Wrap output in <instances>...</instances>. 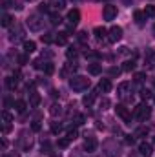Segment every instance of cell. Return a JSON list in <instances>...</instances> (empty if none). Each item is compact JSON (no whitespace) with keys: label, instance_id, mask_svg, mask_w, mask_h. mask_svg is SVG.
Segmentation results:
<instances>
[{"label":"cell","instance_id":"obj_1","mask_svg":"<svg viewBox=\"0 0 155 157\" xmlns=\"http://www.w3.org/2000/svg\"><path fill=\"white\" fill-rule=\"evenodd\" d=\"M70 88L75 90V91H84L89 88V78L82 77V75H75V77L70 78Z\"/></svg>","mask_w":155,"mask_h":157},{"label":"cell","instance_id":"obj_2","mask_svg":"<svg viewBox=\"0 0 155 157\" xmlns=\"http://www.w3.org/2000/svg\"><path fill=\"white\" fill-rule=\"evenodd\" d=\"M28 28H29V31H33V33H39L42 31V26H44V20L40 18L39 15H31L29 18H28Z\"/></svg>","mask_w":155,"mask_h":157},{"label":"cell","instance_id":"obj_3","mask_svg":"<svg viewBox=\"0 0 155 157\" xmlns=\"http://www.w3.org/2000/svg\"><path fill=\"white\" fill-rule=\"evenodd\" d=\"M135 115L141 119V121H146V119L152 117V108H150L148 104H139V106L135 108Z\"/></svg>","mask_w":155,"mask_h":157},{"label":"cell","instance_id":"obj_4","mask_svg":"<svg viewBox=\"0 0 155 157\" xmlns=\"http://www.w3.org/2000/svg\"><path fill=\"white\" fill-rule=\"evenodd\" d=\"M115 113L119 115V117H122V121H124L126 124H131V113L128 112V108H126V106H122V104H117Z\"/></svg>","mask_w":155,"mask_h":157},{"label":"cell","instance_id":"obj_5","mask_svg":"<svg viewBox=\"0 0 155 157\" xmlns=\"http://www.w3.org/2000/svg\"><path fill=\"white\" fill-rule=\"evenodd\" d=\"M102 17H104V20H113V18L117 17V6H112V4L104 6V9H102Z\"/></svg>","mask_w":155,"mask_h":157},{"label":"cell","instance_id":"obj_6","mask_svg":"<svg viewBox=\"0 0 155 157\" xmlns=\"http://www.w3.org/2000/svg\"><path fill=\"white\" fill-rule=\"evenodd\" d=\"M108 39H110V42H117V40H120L122 39V28L120 26H113L110 31H108Z\"/></svg>","mask_w":155,"mask_h":157},{"label":"cell","instance_id":"obj_7","mask_svg":"<svg viewBox=\"0 0 155 157\" xmlns=\"http://www.w3.org/2000/svg\"><path fill=\"white\" fill-rule=\"evenodd\" d=\"M139 154L142 157H150L153 154V148H152V144L150 143H141L139 144Z\"/></svg>","mask_w":155,"mask_h":157},{"label":"cell","instance_id":"obj_8","mask_svg":"<svg viewBox=\"0 0 155 157\" xmlns=\"http://www.w3.org/2000/svg\"><path fill=\"white\" fill-rule=\"evenodd\" d=\"M97 139L95 137H86V141H84V150L86 152H95L97 150Z\"/></svg>","mask_w":155,"mask_h":157},{"label":"cell","instance_id":"obj_9","mask_svg":"<svg viewBox=\"0 0 155 157\" xmlns=\"http://www.w3.org/2000/svg\"><path fill=\"white\" fill-rule=\"evenodd\" d=\"M78 20H80V11H78V9H71V11L68 13V22H70L71 26H75V24H78Z\"/></svg>","mask_w":155,"mask_h":157},{"label":"cell","instance_id":"obj_10","mask_svg":"<svg viewBox=\"0 0 155 157\" xmlns=\"http://www.w3.org/2000/svg\"><path fill=\"white\" fill-rule=\"evenodd\" d=\"M99 91H102V93H110V91H112V82H110V78H102V80L99 82Z\"/></svg>","mask_w":155,"mask_h":157},{"label":"cell","instance_id":"obj_11","mask_svg":"<svg viewBox=\"0 0 155 157\" xmlns=\"http://www.w3.org/2000/svg\"><path fill=\"white\" fill-rule=\"evenodd\" d=\"M95 97H97V91H91V93L84 95V97H82V104H84V106H91L93 101H95Z\"/></svg>","mask_w":155,"mask_h":157},{"label":"cell","instance_id":"obj_12","mask_svg":"<svg viewBox=\"0 0 155 157\" xmlns=\"http://www.w3.org/2000/svg\"><path fill=\"white\" fill-rule=\"evenodd\" d=\"M93 33H95V37H97L99 40H102V39H106L108 29H106V28H102V26H97V28L93 29Z\"/></svg>","mask_w":155,"mask_h":157},{"label":"cell","instance_id":"obj_13","mask_svg":"<svg viewBox=\"0 0 155 157\" xmlns=\"http://www.w3.org/2000/svg\"><path fill=\"white\" fill-rule=\"evenodd\" d=\"M35 49H37V44L33 40H24V51L26 53H33Z\"/></svg>","mask_w":155,"mask_h":157},{"label":"cell","instance_id":"obj_14","mask_svg":"<svg viewBox=\"0 0 155 157\" xmlns=\"http://www.w3.org/2000/svg\"><path fill=\"white\" fill-rule=\"evenodd\" d=\"M55 42H57L59 46H64V44L68 42V31H62V33H59V35L55 37Z\"/></svg>","mask_w":155,"mask_h":157},{"label":"cell","instance_id":"obj_15","mask_svg":"<svg viewBox=\"0 0 155 157\" xmlns=\"http://www.w3.org/2000/svg\"><path fill=\"white\" fill-rule=\"evenodd\" d=\"M40 104V95L37 93V91H31V97H29V106H39Z\"/></svg>","mask_w":155,"mask_h":157},{"label":"cell","instance_id":"obj_16","mask_svg":"<svg viewBox=\"0 0 155 157\" xmlns=\"http://www.w3.org/2000/svg\"><path fill=\"white\" fill-rule=\"evenodd\" d=\"M75 71H77V66H73V64H68L66 68H62L60 75H62V77H68L70 73H75Z\"/></svg>","mask_w":155,"mask_h":157},{"label":"cell","instance_id":"obj_17","mask_svg":"<svg viewBox=\"0 0 155 157\" xmlns=\"http://www.w3.org/2000/svg\"><path fill=\"white\" fill-rule=\"evenodd\" d=\"M88 71H89L91 75H99V73L102 71V66H100V64H89V66H88Z\"/></svg>","mask_w":155,"mask_h":157},{"label":"cell","instance_id":"obj_18","mask_svg":"<svg viewBox=\"0 0 155 157\" xmlns=\"http://www.w3.org/2000/svg\"><path fill=\"white\" fill-rule=\"evenodd\" d=\"M17 84H18V78H17V77H7V78H6V86H7L9 90H15V88H17Z\"/></svg>","mask_w":155,"mask_h":157},{"label":"cell","instance_id":"obj_19","mask_svg":"<svg viewBox=\"0 0 155 157\" xmlns=\"http://www.w3.org/2000/svg\"><path fill=\"white\" fill-rule=\"evenodd\" d=\"M130 86H131L130 82H120V84H119V88H117V93H119V95H124V93L128 91V88H130Z\"/></svg>","mask_w":155,"mask_h":157},{"label":"cell","instance_id":"obj_20","mask_svg":"<svg viewBox=\"0 0 155 157\" xmlns=\"http://www.w3.org/2000/svg\"><path fill=\"white\" fill-rule=\"evenodd\" d=\"M15 110H17L18 113H24V112H26V102H24V101H20V99H18V101H15Z\"/></svg>","mask_w":155,"mask_h":157},{"label":"cell","instance_id":"obj_21","mask_svg":"<svg viewBox=\"0 0 155 157\" xmlns=\"http://www.w3.org/2000/svg\"><path fill=\"white\" fill-rule=\"evenodd\" d=\"M49 113H51L53 117H57V115H60V113H62V106H60V104H53V106L49 108Z\"/></svg>","mask_w":155,"mask_h":157},{"label":"cell","instance_id":"obj_22","mask_svg":"<svg viewBox=\"0 0 155 157\" xmlns=\"http://www.w3.org/2000/svg\"><path fill=\"white\" fill-rule=\"evenodd\" d=\"M133 70H135V62L133 60H126L122 64V71H133Z\"/></svg>","mask_w":155,"mask_h":157},{"label":"cell","instance_id":"obj_23","mask_svg":"<svg viewBox=\"0 0 155 157\" xmlns=\"http://www.w3.org/2000/svg\"><path fill=\"white\" fill-rule=\"evenodd\" d=\"M135 137H146L148 135V128H144V126H141V128H137L135 130V133H133Z\"/></svg>","mask_w":155,"mask_h":157},{"label":"cell","instance_id":"obj_24","mask_svg":"<svg viewBox=\"0 0 155 157\" xmlns=\"http://www.w3.org/2000/svg\"><path fill=\"white\" fill-rule=\"evenodd\" d=\"M133 17H135V20H137V24H142L146 15H144V11H135V13H133Z\"/></svg>","mask_w":155,"mask_h":157},{"label":"cell","instance_id":"obj_25","mask_svg":"<svg viewBox=\"0 0 155 157\" xmlns=\"http://www.w3.org/2000/svg\"><path fill=\"white\" fill-rule=\"evenodd\" d=\"M49 18H51V24H55V26L62 22V18H60V15H59V13H51V15H49Z\"/></svg>","mask_w":155,"mask_h":157},{"label":"cell","instance_id":"obj_26","mask_svg":"<svg viewBox=\"0 0 155 157\" xmlns=\"http://www.w3.org/2000/svg\"><path fill=\"white\" fill-rule=\"evenodd\" d=\"M11 24H13V18H11L9 15H4V17H2V26H4V28H9Z\"/></svg>","mask_w":155,"mask_h":157},{"label":"cell","instance_id":"obj_27","mask_svg":"<svg viewBox=\"0 0 155 157\" xmlns=\"http://www.w3.org/2000/svg\"><path fill=\"white\" fill-rule=\"evenodd\" d=\"M99 106H100V110H108V108L112 106V102H110V99H106V97H104V99L99 102Z\"/></svg>","mask_w":155,"mask_h":157},{"label":"cell","instance_id":"obj_28","mask_svg":"<svg viewBox=\"0 0 155 157\" xmlns=\"http://www.w3.org/2000/svg\"><path fill=\"white\" fill-rule=\"evenodd\" d=\"M51 132L53 133H60L62 132V124L60 122H51Z\"/></svg>","mask_w":155,"mask_h":157},{"label":"cell","instance_id":"obj_29","mask_svg":"<svg viewBox=\"0 0 155 157\" xmlns=\"http://www.w3.org/2000/svg\"><path fill=\"white\" fill-rule=\"evenodd\" d=\"M144 15L146 17H155V6H146V9H144Z\"/></svg>","mask_w":155,"mask_h":157},{"label":"cell","instance_id":"obj_30","mask_svg":"<svg viewBox=\"0 0 155 157\" xmlns=\"http://www.w3.org/2000/svg\"><path fill=\"white\" fill-rule=\"evenodd\" d=\"M51 2V6H55L57 9H62L64 6H66V0H49Z\"/></svg>","mask_w":155,"mask_h":157},{"label":"cell","instance_id":"obj_31","mask_svg":"<svg viewBox=\"0 0 155 157\" xmlns=\"http://www.w3.org/2000/svg\"><path fill=\"white\" fill-rule=\"evenodd\" d=\"M53 40H55L53 33H44V35H42V42H44V44H49V42H53Z\"/></svg>","mask_w":155,"mask_h":157},{"label":"cell","instance_id":"obj_32","mask_svg":"<svg viewBox=\"0 0 155 157\" xmlns=\"http://www.w3.org/2000/svg\"><path fill=\"white\" fill-rule=\"evenodd\" d=\"M66 57H68L70 60H71V59H77V49H75V48H70V49L66 51Z\"/></svg>","mask_w":155,"mask_h":157},{"label":"cell","instance_id":"obj_33","mask_svg":"<svg viewBox=\"0 0 155 157\" xmlns=\"http://www.w3.org/2000/svg\"><path fill=\"white\" fill-rule=\"evenodd\" d=\"M44 71H46V75H51V73L55 71V66H53L51 62H46V66H44Z\"/></svg>","mask_w":155,"mask_h":157},{"label":"cell","instance_id":"obj_34","mask_svg":"<svg viewBox=\"0 0 155 157\" xmlns=\"http://www.w3.org/2000/svg\"><path fill=\"white\" fill-rule=\"evenodd\" d=\"M77 135H78L77 128H70V130H68V139H70V141H73V139H75Z\"/></svg>","mask_w":155,"mask_h":157},{"label":"cell","instance_id":"obj_35","mask_svg":"<svg viewBox=\"0 0 155 157\" xmlns=\"http://www.w3.org/2000/svg\"><path fill=\"white\" fill-rule=\"evenodd\" d=\"M84 121H86V119H84V115H80V113H77V115H75V119H73V122H75L77 126L84 124Z\"/></svg>","mask_w":155,"mask_h":157},{"label":"cell","instance_id":"obj_36","mask_svg":"<svg viewBox=\"0 0 155 157\" xmlns=\"http://www.w3.org/2000/svg\"><path fill=\"white\" fill-rule=\"evenodd\" d=\"M68 144H70V139L66 137V139H59V148H68Z\"/></svg>","mask_w":155,"mask_h":157},{"label":"cell","instance_id":"obj_37","mask_svg":"<svg viewBox=\"0 0 155 157\" xmlns=\"http://www.w3.org/2000/svg\"><path fill=\"white\" fill-rule=\"evenodd\" d=\"M2 119H4V122H11L13 121V115L9 112H2Z\"/></svg>","mask_w":155,"mask_h":157},{"label":"cell","instance_id":"obj_38","mask_svg":"<svg viewBox=\"0 0 155 157\" xmlns=\"http://www.w3.org/2000/svg\"><path fill=\"white\" fill-rule=\"evenodd\" d=\"M141 97L146 101V99H150V97H152V91H150V90H141Z\"/></svg>","mask_w":155,"mask_h":157},{"label":"cell","instance_id":"obj_39","mask_svg":"<svg viewBox=\"0 0 155 157\" xmlns=\"http://www.w3.org/2000/svg\"><path fill=\"white\" fill-rule=\"evenodd\" d=\"M144 78H146V75H144V73H135L133 80H135V82H144Z\"/></svg>","mask_w":155,"mask_h":157},{"label":"cell","instance_id":"obj_40","mask_svg":"<svg viewBox=\"0 0 155 157\" xmlns=\"http://www.w3.org/2000/svg\"><path fill=\"white\" fill-rule=\"evenodd\" d=\"M44 64H46V62H44ZM44 64H42V59H37V60H33V68H37V70L44 68Z\"/></svg>","mask_w":155,"mask_h":157},{"label":"cell","instance_id":"obj_41","mask_svg":"<svg viewBox=\"0 0 155 157\" xmlns=\"http://www.w3.org/2000/svg\"><path fill=\"white\" fill-rule=\"evenodd\" d=\"M77 39L80 40V42H86V40H88V33H86V31H80L77 35Z\"/></svg>","mask_w":155,"mask_h":157},{"label":"cell","instance_id":"obj_42","mask_svg":"<svg viewBox=\"0 0 155 157\" xmlns=\"http://www.w3.org/2000/svg\"><path fill=\"white\" fill-rule=\"evenodd\" d=\"M110 75H112V77H119V75H120V70H119V68H110Z\"/></svg>","mask_w":155,"mask_h":157},{"label":"cell","instance_id":"obj_43","mask_svg":"<svg viewBox=\"0 0 155 157\" xmlns=\"http://www.w3.org/2000/svg\"><path fill=\"white\" fill-rule=\"evenodd\" d=\"M40 128H42V126H40L39 121H33V124H31V130H33V132H40Z\"/></svg>","mask_w":155,"mask_h":157},{"label":"cell","instance_id":"obj_44","mask_svg":"<svg viewBox=\"0 0 155 157\" xmlns=\"http://www.w3.org/2000/svg\"><path fill=\"white\" fill-rule=\"evenodd\" d=\"M153 49H152V48H148V51H146V59H148V60H152V59H153Z\"/></svg>","mask_w":155,"mask_h":157},{"label":"cell","instance_id":"obj_45","mask_svg":"<svg viewBox=\"0 0 155 157\" xmlns=\"http://www.w3.org/2000/svg\"><path fill=\"white\" fill-rule=\"evenodd\" d=\"M28 60H29V59H28L26 55H20V57H18V62H20V64H28Z\"/></svg>","mask_w":155,"mask_h":157},{"label":"cell","instance_id":"obj_46","mask_svg":"<svg viewBox=\"0 0 155 157\" xmlns=\"http://www.w3.org/2000/svg\"><path fill=\"white\" fill-rule=\"evenodd\" d=\"M9 130H11V122H6L4 128H2V132H4V133H9Z\"/></svg>","mask_w":155,"mask_h":157},{"label":"cell","instance_id":"obj_47","mask_svg":"<svg viewBox=\"0 0 155 157\" xmlns=\"http://www.w3.org/2000/svg\"><path fill=\"white\" fill-rule=\"evenodd\" d=\"M39 9L42 11V13H47V11H49V7H47V4H42V6H39Z\"/></svg>","mask_w":155,"mask_h":157},{"label":"cell","instance_id":"obj_48","mask_svg":"<svg viewBox=\"0 0 155 157\" xmlns=\"http://www.w3.org/2000/svg\"><path fill=\"white\" fill-rule=\"evenodd\" d=\"M133 141H135V135H128V137H126V143H128V144H133Z\"/></svg>","mask_w":155,"mask_h":157},{"label":"cell","instance_id":"obj_49","mask_svg":"<svg viewBox=\"0 0 155 157\" xmlns=\"http://www.w3.org/2000/svg\"><path fill=\"white\" fill-rule=\"evenodd\" d=\"M153 86H155V78H153Z\"/></svg>","mask_w":155,"mask_h":157},{"label":"cell","instance_id":"obj_50","mask_svg":"<svg viewBox=\"0 0 155 157\" xmlns=\"http://www.w3.org/2000/svg\"><path fill=\"white\" fill-rule=\"evenodd\" d=\"M153 101H155V95H153Z\"/></svg>","mask_w":155,"mask_h":157}]
</instances>
